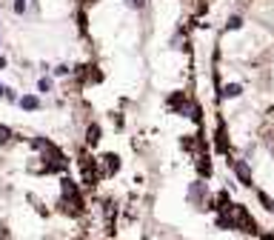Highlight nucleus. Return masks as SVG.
Instances as JSON below:
<instances>
[{
	"mask_svg": "<svg viewBox=\"0 0 274 240\" xmlns=\"http://www.w3.org/2000/svg\"><path fill=\"white\" fill-rule=\"evenodd\" d=\"M12 9H15V15H26V9H29V0H15V3H12Z\"/></svg>",
	"mask_w": 274,
	"mask_h": 240,
	"instance_id": "9b49d317",
	"label": "nucleus"
},
{
	"mask_svg": "<svg viewBox=\"0 0 274 240\" xmlns=\"http://www.w3.org/2000/svg\"><path fill=\"white\" fill-rule=\"evenodd\" d=\"M214 146H217V152H228V140H226V129L223 126L214 129Z\"/></svg>",
	"mask_w": 274,
	"mask_h": 240,
	"instance_id": "6e6552de",
	"label": "nucleus"
},
{
	"mask_svg": "<svg viewBox=\"0 0 274 240\" xmlns=\"http://www.w3.org/2000/svg\"><path fill=\"white\" fill-rule=\"evenodd\" d=\"M51 74H54V77H66V74H72V66H69V63H57V66L51 69Z\"/></svg>",
	"mask_w": 274,
	"mask_h": 240,
	"instance_id": "9d476101",
	"label": "nucleus"
},
{
	"mask_svg": "<svg viewBox=\"0 0 274 240\" xmlns=\"http://www.w3.org/2000/svg\"><path fill=\"white\" fill-rule=\"evenodd\" d=\"M12 137H15V132H12L9 126H3V123H0V143H9Z\"/></svg>",
	"mask_w": 274,
	"mask_h": 240,
	"instance_id": "f8f14e48",
	"label": "nucleus"
},
{
	"mask_svg": "<svg viewBox=\"0 0 274 240\" xmlns=\"http://www.w3.org/2000/svg\"><path fill=\"white\" fill-rule=\"evenodd\" d=\"M169 106L177 112V115H183V118H189V120H197V115H200V109H197V103L192 100H186V97H169Z\"/></svg>",
	"mask_w": 274,
	"mask_h": 240,
	"instance_id": "20e7f679",
	"label": "nucleus"
},
{
	"mask_svg": "<svg viewBox=\"0 0 274 240\" xmlns=\"http://www.w3.org/2000/svg\"><path fill=\"white\" fill-rule=\"evenodd\" d=\"M240 95H243V86L240 83H226L223 89H220V95H217V103L234 100V97H240Z\"/></svg>",
	"mask_w": 274,
	"mask_h": 240,
	"instance_id": "39448f33",
	"label": "nucleus"
},
{
	"mask_svg": "<svg viewBox=\"0 0 274 240\" xmlns=\"http://www.w3.org/2000/svg\"><path fill=\"white\" fill-rule=\"evenodd\" d=\"M100 135H103L100 126H97V123H89V129H86V146H97V143H100Z\"/></svg>",
	"mask_w": 274,
	"mask_h": 240,
	"instance_id": "0eeeda50",
	"label": "nucleus"
},
{
	"mask_svg": "<svg viewBox=\"0 0 274 240\" xmlns=\"http://www.w3.org/2000/svg\"><path fill=\"white\" fill-rule=\"evenodd\" d=\"M240 26H243V17L240 15H231V17H228V23H226L228 32H231V29H240Z\"/></svg>",
	"mask_w": 274,
	"mask_h": 240,
	"instance_id": "ddd939ff",
	"label": "nucleus"
},
{
	"mask_svg": "<svg viewBox=\"0 0 274 240\" xmlns=\"http://www.w3.org/2000/svg\"><path fill=\"white\" fill-rule=\"evenodd\" d=\"M123 3H126L129 9H134V12H143L146 9V0H123Z\"/></svg>",
	"mask_w": 274,
	"mask_h": 240,
	"instance_id": "4468645a",
	"label": "nucleus"
},
{
	"mask_svg": "<svg viewBox=\"0 0 274 240\" xmlns=\"http://www.w3.org/2000/svg\"><path fill=\"white\" fill-rule=\"evenodd\" d=\"M95 166H97V177H112V174H117L120 171V157L117 154H100L95 160Z\"/></svg>",
	"mask_w": 274,
	"mask_h": 240,
	"instance_id": "7ed1b4c3",
	"label": "nucleus"
},
{
	"mask_svg": "<svg viewBox=\"0 0 274 240\" xmlns=\"http://www.w3.org/2000/svg\"><path fill=\"white\" fill-rule=\"evenodd\" d=\"M51 89H54V83H51V77H49V74H43V77L37 80V92H40V95H49Z\"/></svg>",
	"mask_w": 274,
	"mask_h": 240,
	"instance_id": "1a4fd4ad",
	"label": "nucleus"
},
{
	"mask_svg": "<svg viewBox=\"0 0 274 240\" xmlns=\"http://www.w3.org/2000/svg\"><path fill=\"white\" fill-rule=\"evenodd\" d=\"M231 171H234V177L240 180V186L254 189V171H251L246 157H231Z\"/></svg>",
	"mask_w": 274,
	"mask_h": 240,
	"instance_id": "f03ea898",
	"label": "nucleus"
},
{
	"mask_svg": "<svg viewBox=\"0 0 274 240\" xmlns=\"http://www.w3.org/2000/svg\"><path fill=\"white\" fill-rule=\"evenodd\" d=\"M3 97H6L9 103H17V92H15V89H6V95H3Z\"/></svg>",
	"mask_w": 274,
	"mask_h": 240,
	"instance_id": "2eb2a0df",
	"label": "nucleus"
},
{
	"mask_svg": "<svg viewBox=\"0 0 274 240\" xmlns=\"http://www.w3.org/2000/svg\"><path fill=\"white\" fill-rule=\"evenodd\" d=\"M186 200H189L192 206H197V209H211V194H209V186H206V180H203V177L189 183Z\"/></svg>",
	"mask_w": 274,
	"mask_h": 240,
	"instance_id": "f257e3e1",
	"label": "nucleus"
},
{
	"mask_svg": "<svg viewBox=\"0 0 274 240\" xmlns=\"http://www.w3.org/2000/svg\"><path fill=\"white\" fill-rule=\"evenodd\" d=\"M9 66V60H6V57H3V54H0V72H3V69Z\"/></svg>",
	"mask_w": 274,
	"mask_h": 240,
	"instance_id": "dca6fc26",
	"label": "nucleus"
},
{
	"mask_svg": "<svg viewBox=\"0 0 274 240\" xmlns=\"http://www.w3.org/2000/svg\"><path fill=\"white\" fill-rule=\"evenodd\" d=\"M3 95H6V86L0 83V97H3Z\"/></svg>",
	"mask_w": 274,
	"mask_h": 240,
	"instance_id": "f3484780",
	"label": "nucleus"
},
{
	"mask_svg": "<svg viewBox=\"0 0 274 240\" xmlns=\"http://www.w3.org/2000/svg\"><path fill=\"white\" fill-rule=\"evenodd\" d=\"M17 106H20L23 112H37V109H40V97L32 95V92H29V95H20V97H17Z\"/></svg>",
	"mask_w": 274,
	"mask_h": 240,
	"instance_id": "423d86ee",
	"label": "nucleus"
}]
</instances>
